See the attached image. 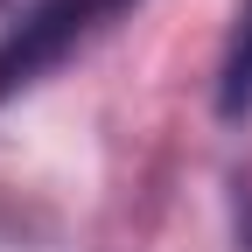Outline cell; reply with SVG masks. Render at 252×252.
Wrapping results in <instances>:
<instances>
[{
    "label": "cell",
    "instance_id": "6da1fadb",
    "mask_svg": "<svg viewBox=\"0 0 252 252\" xmlns=\"http://www.w3.org/2000/svg\"><path fill=\"white\" fill-rule=\"evenodd\" d=\"M140 0H35L0 42V105L42 84L56 63H70L84 42H98L112 21H126Z\"/></svg>",
    "mask_w": 252,
    "mask_h": 252
},
{
    "label": "cell",
    "instance_id": "7a4b0ae2",
    "mask_svg": "<svg viewBox=\"0 0 252 252\" xmlns=\"http://www.w3.org/2000/svg\"><path fill=\"white\" fill-rule=\"evenodd\" d=\"M217 112H224V119H245L252 112V0L238 7V28L224 42V63H217Z\"/></svg>",
    "mask_w": 252,
    "mask_h": 252
},
{
    "label": "cell",
    "instance_id": "3957f363",
    "mask_svg": "<svg viewBox=\"0 0 252 252\" xmlns=\"http://www.w3.org/2000/svg\"><path fill=\"white\" fill-rule=\"evenodd\" d=\"M245 245H252V203H245Z\"/></svg>",
    "mask_w": 252,
    "mask_h": 252
}]
</instances>
